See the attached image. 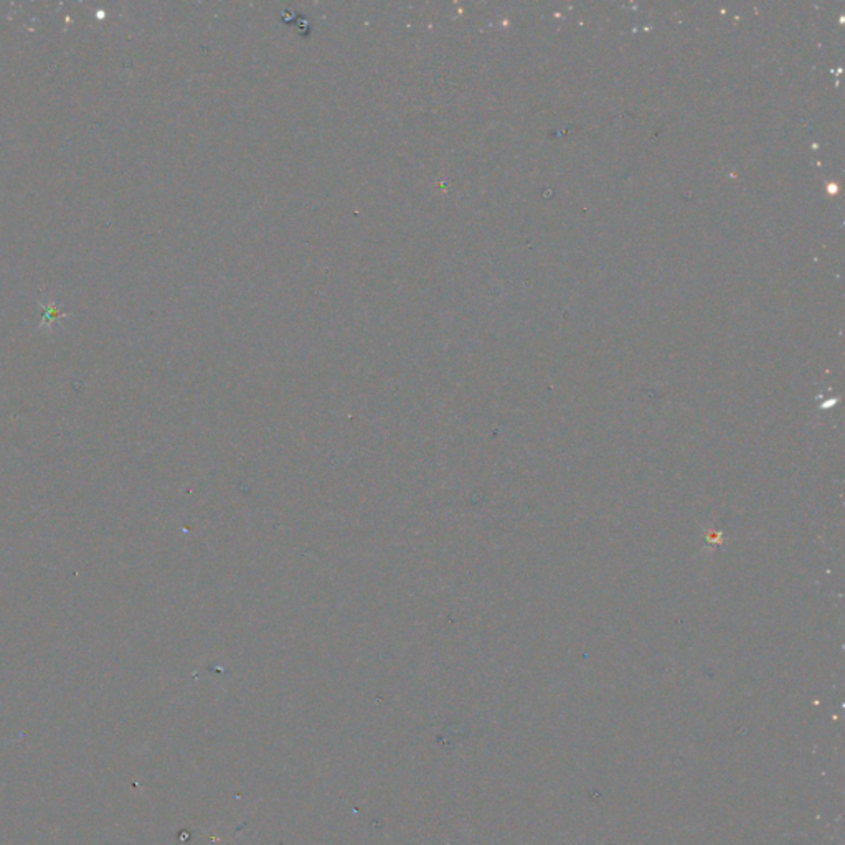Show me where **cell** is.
<instances>
[{"instance_id": "1", "label": "cell", "mask_w": 845, "mask_h": 845, "mask_svg": "<svg viewBox=\"0 0 845 845\" xmlns=\"http://www.w3.org/2000/svg\"><path fill=\"white\" fill-rule=\"evenodd\" d=\"M40 306L43 307V319H42V324L38 325V327H40V329H51L56 324V322H58L60 319H63V317L67 316V312L60 311L58 306H56V304H53V302L40 304Z\"/></svg>"}]
</instances>
